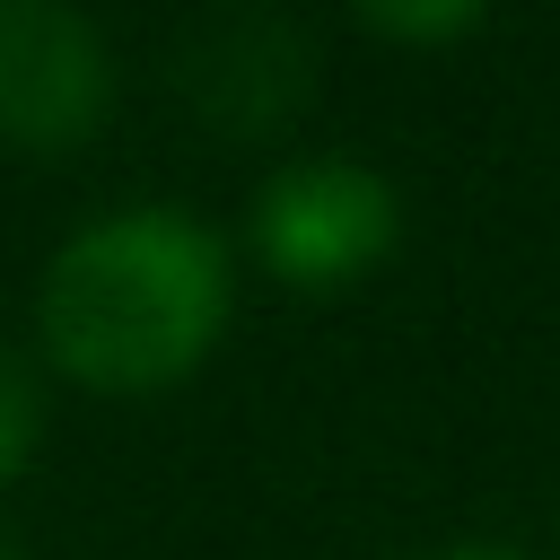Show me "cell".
I'll return each mask as SVG.
<instances>
[{
  "instance_id": "1",
  "label": "cell",
  "mask_w": 560,
  "mask_h": 560,
  "mask_svg": "<svg viewBox=\"0 0 560 560\" xmlns=\"http://www.w3.org/2000/svg\"><path fill=\"white\" fill-rule=\"evenodd\" d=\"M228 315V236L184 201H122L52 245L35 280V359L88 394H166L210 368Z\"/></svg>"
},
{
  "instance_id": "2",
  "label": "cell",
  "mask_w": 560,
  "mask_h": 560,
  "mask_svg": "<svg viewBox=\"0 0 560 560\" xmlns=\"http://www.w3.org/2000/svg\"><path fill=\"white\" fill-rule=\"evenodd\" d=\"M402 245V192L368 158H280L254 201H245V254L298 289V298H341Z\"/></svg>"
},
{
  "instance_id": "3",
  "label": "cell",
  "mask_w": 560,
  "mask_h": 560,
  "mask_svg": "<svg viewBox=\"0 0 560 560\" xmlns=\"http://www.w3.org/2000/svg\"><path fill=\"white\" fill-rule=\"evenodd\" d=\"M315 88H324V44L289 9L228 0V9H192L166 35V96L228 149L289 140Z\"/></svg>"
},
{
  "instance_id": "4",
  "label": "cell",
  "mask_w": 560,
  "mask_h": 560,
  "mask_svg": "<svg viewBox=\"0 0 560 560\" xmlns=\"http://www.w3.org/2000/svg\"><path fill=\"white\" fill-rule=\"evenodd\" d=\"M114 114V44L70 0H0V149L70 158Z\"/></svg>"
},
{
  "instance_id": "5",
  "label": "cell",
  "mask_w": 560,
  "mask_h": 560,
  "mask_svg": "<svg viewBox=\"0 0 560 560\" xmlns=\"http://www.w3.org/2000/svg\"><path fill=\"white\" fill-rule=\"evenodd\" d=\"M481 26H490V9H472V0H368V9H359V35L402 44V52H420V44H464V35H481Z\"/></svg>"
},
{
  "instance_id": "6",
  "label": "cell",
  "mask_w": 560,
  "mask_h": 560,
  "mask_svg": "<svg viewBox=\"0 0 560 560\" xmlns=\"http://www.w3.org/2000/svg\"><path fill=\"white\" fill-rule=\"evenodd\" d=\"M44 446V376L18 341H0V481H18Z\"/></svg>"
},
{
  "instance_id": "7",
  "label": "cell",
  "mask_w": 560,
  "mask_h": 560,
  "mask_svg": "<svg viewBox=\"0 0 560 560\" xmlns=\"http://www.w3.org/2000/svg\"><path fill=\"white\" fill-rule=\"evenodd\" d=\"M429 560H525L516 542H446V551H429Z\"/></svg>"
},
{
  "instance_id": "8",
  "label": "cell",
  "mask_w": 560,
  "mask_h": 560,
  "mask_svg": "<svg viewBox=\"0 0 560 560\" xmlns=\"http://www.w3.org/2000/svg\"><path fill=\"white\" fill-rule=\"evenodd\" d=\"M0 560H18V551H9V542H0Z\"/></svg>"
}]
</instances>
